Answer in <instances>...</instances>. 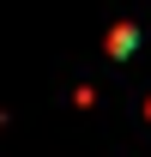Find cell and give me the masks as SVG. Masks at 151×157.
<instances>
[{
  "label": "cell",
  "mask_w": 151,
  "mask_h": 157,
  "mask_svg": "<svg viewBox=\"0 0 151 157\" xmlns=\"http://www.w3.org/2000/svg\"><path fill=\"white\" fill-rule=\"evenodd\" d=\"M103 42H109V55H133V42H139V30H133V24H115V30H109Z\"/></svg>",
  "instance_id": "1"
},
{
  "label": "cell",
  "mask_w": 151,
  "mask_h": 157,
  "mask_svg": "<svg viewBox=\"0 0 151 157\" xmlns=\"http://www.w3.org/2000/svg\"><path fill=\"white\" fill-rule=\"evenodd\" d=\"M0 127H6V115H0Z\"/></svg>",
  "instance_id": "2"
},
{
  "label": "cell",
  "mask_w": 151,
  "mask_h": 157,
  "mask_svg": "<svg viewBox=\"0 0 151 157\" xmlns=\"http://www.w3.org/2000/svg\"><path fill=\"white\" fill-rule=\"evenodd\" d=\"M145 115H151V109H145Z\"/></svg>",
  "instance_id": "3"
}]
</instances>
